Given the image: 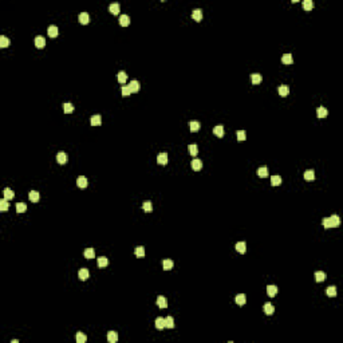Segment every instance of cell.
I'll use <instances>...</instances> for the list:
<instances>
[{"mask_svg":"<svg viewBox=\"0 0 343 343\" xmlns=\"http://www.w3.org/2000/svg\"><path fill=\"white\" fill-rule=\"evenodd\" d=\"M27 210V205L24 203H18L16 204V212L18 213H24Z\"/></svg>","mask_w":343,"mask_h":343,"instance_id":"obj_42","label":"cell"},{"mask_svg":"<svg viewBox=\"0 0 343 343\" xmlns=\"http://www.w3.org/2000/svg\"><path fill=\"white\" fill-rule=\"evenodd\" d=\"M8 46H10V40H8V38L4 36V35H1L0 36V47L6 48V47H8Z\"/></svg>","mask_w":343,"mask_h":343,"instance_id":"obj_41","label":"cell"},{"mask_svg":"<svg viewBox=\"0 0 343 343\" xmlns=\"http://www.w3.org/2000/svg\"><path fill=\"white\" fill-rule=\"evenodd\" d=\"M192 19L196 20V22H201V19H203V11H201L200 8L194 10L193 12H192Z\"/></svg>","mask_w":343,"mask_h":343,"instance_id":"obj_5","label":"cell"},{"mask_svg":"<svg viewBox=\"0 0 343 343\" xmlns=\"http://www.w3.org/2000/svg\"><path fill=\"white\" fill-rule=\"evenodd\" d=\"M79 22H80V24H83V25L89 24V23H90V16H89V13H87V12H82V13H79Z\"/></svg>","mask_w":343,"mask_h":343,"instance_id":"obj_6","label":"cell"},{"mask_svg":"<svg viewBox=\"0 0 343 343\" xmlns=\"http://www.w3.org/2000/svg\"><path fill=\"white\" fill-rule=\"evenodd\" d=\"M107 340L110 343H115L118 340V334L115 331H109L107 332Z\"/></svg>","mask_w":343,"mask_h":343,"instance_id":"obj_18","label":"cell"},{"mask_svg":"<svg viewBox=\"0 0 343 343\" xmlns=\"http://www.w3.org/2000/svg\"><path fill=\"white\" fill-rule=\"evenodd\" d=\"M257 176L261 178H265L268 177V168H265V166H261V168L257 169Z\"/></svg>","mask_w":343,"mask_h":343,"instance_id":"obj_25","label":"cell"},{"mask_svg":"<svg viewBox=\"0 0 343 343\" xmlns=\"http://www.w3.org/2000/svg\"><path fill=\"white\" fill-rule=\"evenodd\" d=\"M35 46L38 48H43L46 46V39L43 36H36L35 38Z\"/></svg>","mask_w":343,"mask_h":343,"instance_id":"obj_17","label":"cell"},{"mask_svg":"<svg viewBox=\"0 0 343 343\" xmlns=\"http://www.w3.org/2000/svg\"><path fill=\"white\" fill-rule=\"evenodd\" d=\"M174 267V263H173V260H169V259H165V260L162 261V268L165 271H169L172 270V268Z\"/></svg>","mask_w":343,"mask_h":343,"instance_id":"obj_16","label":"cell"},{"mask_svg":"<svg viewBox=\"0 0 343 343\" xmlns=\"http://www.w3.org/2000/svg\"><path fill=\"white\" fill-rule=\"evenodd\" d=\"M213 133H215V136H217L219 138H221V137H224V127H222L221 125H219V126H215V129H213Z\"/></svg>","mask_w":343,"mask_h":343,"instance_id":"obj_27","label":"cell"},{"mask_svg":"<svg viewBox=\"0 0 343 343\" xmlns=\"http://www.w3.org/2000/svg\"><path fill=\"white\" fill-rule=\"evenodd\" d=\"M191 166H192V169L193 170H196V172H198V170H201V168H203V162H201V160H193L192 161V164H191Z\"/></svg>","mask_w":343,"mask_h":343,"instance_id":"obj_13","label":"cell"},{"mask_svg":"<svg viewBox=\"0 0 343 343\" xmlns=\"http://www.w3.org/2000/svg\"><path fill=\"white\" fill-rule=\"evenodd\" d=\"M189 127H191V131H192V133H197V131L200 130V122L192 121L191 124H189Z\"/></svg>","mask_w":343,"mask_h":343,"instance_id":"obj_31","label":"cell"},{"mask_svg":"<svg viewBox=\"0 0 343 343\" xmlns=\"http://www.w3.org/2000/svg\"><path fill=\"white\" fill-rule=\"evenodd\" d=\"M315 280L318 283H322L326 280V272H323V271H318V272H315Z\"/></svg>","mask_w":343,"mask_h":343,"instance_id":"obj_20","label":"cell"},{"mask_svg":"<svg viewBox=\"0 0 343 343\" xmlns=\"http://www.w3.org/2000/svg\"><path fill=\"white\" fill-rule=\"evenodd\" d=\"M304 178L307 180V181H312L315 178V172L312 170V169H308V170L304 172Z\"/></svg>","mask_w":343,"mask_h":343,"instance_id":"obj_30","label":"cell"},{"mask_svg":"<svg viewBox=\"0 0 343 343\" xmlns=\"http://www.w3.org/2000/svg\"><path fill=\"white\" fill-rule=\"evenodd\" d=\"M282 62H283V64H287V66L292 64V63H294L292 54H284V55L282 56Z\"/></svg>","mask_w":343,"mask_h":343,"instance_id":"obj_8","label":"cell"},{"mask_svg":"<svg viewBox=\"0 0 343 343\" xmlns=\"http://www.w3.org/2000/svg\"><path fill=\"white\" fill-rule=\"evenodd\" d=\"M156 327L158 328V330H164V328H165V318L158 316V318L156 319Z\"/></svg>","mask_w":343,"mask_h":343,"instance_id":"obj_28","label":"cell"},{"mask_svg":"<svg viewBox=\"0 0 343 343\" xmlns=\"http://www.w3.org/2000/svg\"><path fill=\"white\" fill-rule=\"evenodd\" d=\"M322 225H323L326 229H328V228H332V224H331V220H330V217H324V219L322 220Z\"/></svg>","mask_w":343,"mask_h":343,"instance_id":"obj_46","label":"cell"},{"mask_svg":"<svg viewBox=\"0 0 343 343\" xmlns=\"http://www.w3.org/2000/svg\"><path fill=\"white\" fill-rule=\"evenodd\" d=\"M76 185L79 188H82V189H85V188L89 185V181H87V178H86L85 176H80V177H78V180H76Z\"/></svg>","mask_w":343,"mask_h":343,"instance_id":"obj_4","label":"cell"},{"mask_svg":"<svg viewBox=\"0 0 343 343\" xmlns=\"http://www.w3.org/2000/svg\"><path fill=\"white\" fill-rule=\"evenodd\" d=\"M271 184H272L273 186H279V185L282 184V177H280V176H272V177H271Z\"/></svg>","mask_w":343,"mask_h":343,"instance_id":"obj_40","label":"cell"},{"mask_svg":"<svg viewBox=\"0 0 343 343\" xmlns=\"http://www.w3.org/2000/svg\"><path fill=\"white\" fill-rule=\"evenodd\" d=\"M91 125L92 126H99V125L102 124V117L99 114H97V115H92L91 117Z\"/></svg>","mask_w":343,"mask_h":343,"instance_id":"obj_24","label":"cell"},{"mask_svg":"<svg viewBox=\"0 0 343 343\" xmlns=\"http://www.w3.org/2000/svg\"><path fill=\"white\" fill-rule=\"evenodd\" d=\"M67 160H68V157H67V154L64 152H61V153H58V156H56V161L61 164V165H66L67 164Z\"/></svg>","mask_w":343,"mask_h":343,"instance_id":"obj_2","label":"cell"},{"mask_svg":"<svg viewBox=\"0 0 343 343\" xmlns=\"http://www.w3.org/2000/svg\"><path fill=\"white\" fill-rule=\"evenodd\" d=\"M87 340V337H86L83 332H78L76 334V342L78 343H85Z\"/></svg>","mask_w":343,"mask_h":343,"instance_id":"obj_47","label":"cell"},{"mask_svg":"<svg viewBox=\"0 0 343 343\" xmlns=\"http://www.w3.org/2000/svg\"><path fill=\"white\" fill-rule=\"evenodd\" d=\"M316 114H318V118H320V119H323V118L327 117L328 111L326 107H323V106H320V107H318V110H316Z\"/></svg>","mask_w":343,"mask_h":343,"instance_id":"obj_14","label":"cell"},{"mask_svg":"<svg viewBox=\"0 0 343 343\" xmlns=\"http://www.w3.org/2000/svg\"><path fill=\"white\" fill-rule=\"evenodd\" d=\"M8 200H6V198H3V200L0 201V210H3V212H6V210H8V203H7Z\"/></svg>","mask_w":343,"mask_h":343,"instance_id":"obj_49","label":"cell"},{"mask_svg":"<svg viewBox=\"0 0 343 343\" xmlns=\"http://www.w3.org/2000/svg\"><path fill=\"white\" fill-rule=\"evenodd\" d=\"M136 256L137 257H143L145 256V248L143 247H137L136 248Z\"/></svg>","mask_w":343,"mask_h":343,"instance_id":"obj_48","label":"cell"},{"mask_svg":"<svg viewBox=\"0 0 343 343\" xmlns=\"http://www.w3.org/2000/svg\"><path fill=\"white\" fill-rule=\"evenodd\" d=\"M188 149H189L191 156H197V153H198V148H197L196 143H193V145H189V146H188Z\"/></svg>","mask_w":343,"mask_h":343,"instance_id":"obj_44","label":"cell"},{"mask_svg":"<svg viewBox=\"0 0 343 343\" xmlns=\"http://www.w3.org/2000/svg\"><path fill=\"white\" fill-rule=\"evenodd\" d=\"M13 197H15L13 191H11L10 188H6V189H4V198H6V200H12Z\"/></svg>","mask_w":343,"mask_h":343,"instance_id":"obj_32","label":"cell"},{"mask_svg":"<svg viewBox=\"0 0 343 343\" xmlns=\"http://www.w3.org/2000/svg\"><path fill=\"white\" fill-rule=\"evenodd\" d=\"M119 24H121L122 27H127V25L130 24V18L127 15H121V18H119Z\"/></svg>","mask_w":343,"mask_h":343,"instance_id":"obj_21","label":"cell"},{"mask_svg":"<svg viewBox=\"0 0 343 343\" xmlns=\"http://www.w3.org/2000/svg\"><path fill=\"white\" fill-rule=\"evenodd\" d=\"M109 11H110L113 15H118L119 11H121V7H119V4L118 3H113V4H110V7H109Z\"/></svg>","mask_w":343,"mask_h":343,"instance_id":"obj_15","label":"cell"},{"mask_svg":"<svg viewBox=\"0 0 343 343\" xmlns=\"http://www.w3.org/2000/svg\"><path fill=\"white\" fill-rule=\"evenodd\" d=\"M236 136H237V140L241 142V141H245V131L244 130H239L237 133H236Z\"/></svg>","mask_w":343,"mask_h":343,"instance_id":"obj_51","label":"cell"},{"mask_svg":"<svg viewBox=\"0 0 343 343\" xmlns=\"http://www.w3.org/2000/svg\"><path fill=\"white\" fill-rule=\"evenodd\" d=\"M277 91H279V94L282 97H287L289 94V87L287 85H282L279 86V89H277Z\"/></svg>","mask_w":343,"mask_h":343,"instance_id":"obj_12","label":"cell"},{"mask_svg":"<svg viewBox=\"0 0 343 343\" xmlns=\"http://www.w3.org/2000/svg\"><path fill=\"white\" fill-rule=\"evenodd\" d=\"M117 79H118V82L119 83H125L126 82V79H127L126 73H125V71H119V73L117 74Z\"/></svg>","mask_w":343,"mask_h":343,"instance_id":"obj_39","label":"cell"},{"mask_svg":"<svg viewBox=\"0 0 343 343\" xmlns=\"http://www.w3.org/2000/svg\"><path fill=\"white\" fill-rule=\"evenodd\" d=\"M235 302L236 304L239 306H244L245 304V295L244 294H239V295L235 296Z\"/></svg>","mask_w":343,"mask_h":343,"instance_id":"obj_23","label":"cell"},{"mask_svg":"<svg viewBox=\"0 0 343 343\" xmlns=\"http://www.w3.org/2000/svg\"><path fill=\"white\" fill-rule=\"evenodd\" d=\"M157 306L160 308H166L168 307V302H166V298L165 296H157Z\"/></svg>","mask_w":343,"mask_h":343,"instance_id":"obj_9","label":"cell"},{"mask_svg":"<svg viewBox=\"0 0 343 343\" xmlns=\"http://www.w3.org/2000/svg\"><path fill=\"white\" fill-rule=\"evenodd\" d=\"M129 89H130L131 92H138L140 91V82L138 80H131L130 83H129Z\"/></svg>","mask_w":343,"mask_h":343,"instance_id":"obj_7","label":"cell"},{"mask_svg":"<svg viewBox=\"0 0 343 343\" xmlns=\"http://www.w3.org/2000/svg\"><path fill=\"white\" fill-rule=\"evenodd\" d=\"M251 79H252V83H253V85H259V83L263 80V76H261L260 74L255 73V74H252L251 75Z\"/></svg>","mask_w":343,"mask_h":343,"instance_id":"obj_33","label":"cell"},{"mask_svg":"<svg viewBox=\"0 0 343 343\" xmlns=\"http://www.w3.org/2000/svg\"><path fill=\"white\" fill-rule=\"evenodd\" d=\"M142 209L145 210V212H152L153 210V204L150 203V201H145V203L142 204Z\"/></svg>","mask_w":343,"mask_h":343,"instance_id":"obj_45","label":"cell"},{"mask_svg":"<svg viewBox=\"0 0 343 343\" xmlns=\"http://www.w3.org/2000/svg\"><path fill=\"white\" fill-rule=\"evenodd\" d=\"M28 198L32 201V203H38L39 201V193L36 191H31L28 193Z\"/></svg>","mask_w":343,"mask_h":343,"instance_id":"obj_34","label":"cell"},{"mask_svg":"<svg viewBox=\"0 0 343 343\" xmlns=\"http://www.w3.org/2000/svg\"><path fill=\"white\" fill-rule=\"evenodd\" d=\"M263 310H264V312H265L267 315H272L273 311H275V307H273L271 303H265L264 307H263Z\"/></svg>","mask_w":343,"mask_h":343,"instance_id":"obj_29","label":"cell"},{"mask_svg":"<svg viewBox=\"0 0 343 343\" xmlns=\"http://www.w3.org/2000/svg\"><path fill=\"white\" fill-rule=\"evenodd\" d=\"M165 327H168V328H173V327H174V319L172 318V316H168V318H165Z\"/></svg>","mask_w":343,"mask_h":343,"instance_id":"obj_43","label":"cell"},{"mask_svg":"<svg viewBox=\"0 0 343 343\" xmlns=\"http://www.w3.org/2000/svg\"><path fill=\"white\" fill-rule=\"evenodd\" d=\"M121 92H122V95H124V97H129L131 94L130 89H129V86H124V87L121 89Z\"/></svg>","mask_w":343,"mask_h":343,"instance_id":"obj_50","label":"cell"},{"mask_svg":"<svg viewBox=\"0 0 343 343\" xmlns=\"http://www.w3.org/2000/svg\"><path fill=\"white\" fill-rule=\"evenodd\" d=\"M83 255H85L86 259H92V257H95V252H94L92 248H87V249H85Z\"/></svg>","mask_w":343,"mask_h":343,"instance_id":"obj_36","label":"cell"},{"mask_svg":"<svg viewBox=\"0 0 343 343\" xmlns=\"http://www.w3.org/2000/svg\"><path fill=\"white\" fill-rule=\"evenodd\" d=\"M47 34L50 38H56L58 34H59V32H58V27L56 25H50L47 30Z\"/></svg>","mask_w":343,"mask_h":343,"instance_id":"obj_10","label":"cell"},{"mask_svg":"<svg viewBox=\"0 0 343 343\" xmlns=\"http://www.w3.org/2000/svg\"><path fill=\"white\" fill-rule=\"evenodd\" d=\"M109 265V259L105 256H101L98 257V267L99 268H103V267H107Z\"/></svg>","mask_w":343,"mask_h":343,"instance_id":"obj_26","label":"cell"},{"mask_svg":"<svg viewBox=\"0 0 343 343\" xmlns=\"http://www.w3.org/2000/svg\"><path fill=\"white\" fill-rule=\"evenodd\" d=\"M303 8H304V11H311L314 8V1L312 0H304L303 1Z\"/></svg>","mask_w":343,"mask_h":343,"instance_id":"obj_35","label":"cell"},{"mask_svg":"<svg viewBox=\"0 0 343 343\" xmlns=\"http://www.w3.org/2000/svg\"><path fill=\"white\" fill-rule=\"evenodd\" d=\"M62 107H63V111L66 113V114H70V113H73V111H74V106L71 105L70 102L63 103V106H62Z\"/></svg>","mask_w":343,"mask_h":343,"instance_id":"obj_37","label":"cell"},{"mask_svg":"<svg viewBox=\"0 0 343 343\" xmlns=\"http://www.w3.org/2000/svg\"><path fill=\"white\" fill-rule=\"evenodd\" d=\"M157 162L160 165H166L168 164V154L166 153H160L157 156Z\"/></svg>","mask_w":343,"mask_h":343,"instance_id":"obj_3","label":"cell"},{"mask_svg":"<svg viewBox=\"0 0 343 343\" xmlns=\"http://www.w3.org/2000/svg\"><path fill=\"white\" fill-rule=\"evenodd\" d=\"M78 276H79V279L82 280V282L87 280V279H89V276H90L89 270H87V268H80L79 272H78Z\"/></svg>","mask_w":343,"mask_h":343,"instance_id":"obj_1","label":"cell"},{"mask_svg":"<svg viewBox=\"0 0 343 343\" xmlns=\"http://www.w3.org/2000/svg\"><path fill=\"white\" fill-rule=\"evenodd\" d=\"M330 220H331V224H332V228H338L340 225V219L338 215H332L330 217Z\"/></svg>","mask_w":343,"mask_h":343,"instance_id":"obj_22","label":"cell"},{"mask_svg":"<svg viewBox=\"0 0 343 343\" xmlns=\"http://www.w3.org/2000/svg\"><path fill=\"white\" fill-rule=\"evenodd\" d=\"M326 292H327V295L330 296V298H334V296H337V287H335V286H330V287H327Z\"/></svg>","mask_w":343,"mask_h":343,"instance_id":"obj_38","label":"cell"},{"mask_svg":"<svg viewBox=\"0 0 343 343\" xmlns=\"http://www.w3.org/2000/svg\"><path fill=\"white\" fill-rule=\"evenodd\" d=\"M235 248H236V251H237L239 253H245V251H247V245H245V243H244V241H239V243H236Z\"/></svg>","mask_w":343,"mask_h":343,"instance_id":"obj_11","label":"cell"},{"mask_svg":"<svg viewBox=\"0 0 343 343\" xmlns=\"http://www.w3.org/2000/svg\"><path fill=\"white\" fill-rule=\"evenodd\" d=\"M267 294H268V296L273 298V296L277 294V287L273 286V284H271V286H267Z\"/></svg>","mask_w":343,"mask_h":343,"instance_id":"obj_19","label":"cell"}]
</instances>
